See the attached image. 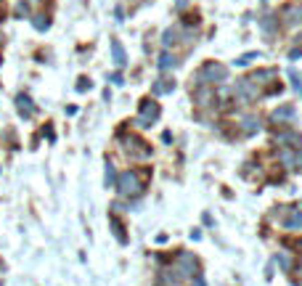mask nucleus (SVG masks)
Segmentation results:
<instances>
[{
    "instance_id": "1",
    "label": "nucleus",
    "mask_w": 302,
    "mask_h": 286,
    "mask_svg": "<svg viewBox=\"0 0 302 286\" xmlns=\"http://www.w3.org/2000/svg\"><path fill=\"white\" fill-rule=\"evenodd\" d=\"M225 77H228V69H225L223 64H215V61L204 64V67L196 72V82H199V85H210V82H223Z\"/></svg>"
},
{
    "instance_id": "2",
    "label": "nucleus",
    "mask_w": 302,
    "mask_h": 286,
    "mask_svg": "<svg viewBox=\"0 0 302 286\" xmlns=\"http://www.w3.org/2000/svg\"><path fill=\"white\" fill-rule=\"evenodd\" d=\"M143 191V183H140V172L130 170L125 175H119V193L122 196H135V193Z\"/></svg>"
},
{
    "instance_id": "3",
    "label": "nucleus",
    "mask_w": 302,
    "mask_h": 286,
    "mask_svg": "<svg viewBox=\"0 0 302 286\" xmlns=\"http://www.w3.org/2000/svg\"><path fill=\"white\" fill-rule=\"evenodd\" d=\"M159 117V106L154 104V101H143V104H140V117H138V125L140 127H146V125H151L154 122V119Z\"/></svg>"
},
{
    "instance_id": "4",
    "label": "nucleus",
    "mask_w": 302,
    "mask_h": 286,
    "mask_svg": "<svg viewBox=\"0 0 302 286\" xmlns=\"http://www.w3.org/2000/svg\"><path fill=\"white\" fill-rule=\"evenodd\" d=\"M281 22H284L286 27H302V6L281 8Z\"/></svg>"
},
{
    "instance_id": "5",
    "label": "nucleus",
    "mask_w": 302,
    "mask_h": 286,
    "mask_svg": "<svg viewBox=\"0 0 302 286\" xmlns=\"http://www.w3.org/2000/svg\"><path fill=\"white\" fill-rule=\"evenodd\" d=\"M111 61H114L117 67H122V64H125V48H122L119 40H111Z\"/></svg>"
},
{
    "instance_id": "6",
    "label": "nucleus",
    "mask_w": 302,
    "mask_h": 286,
    "mask_svg": "<svg viewBox=\"0 0 302 286\" xmlns=\"http://www.w3.org/2000/svg\"><path fill=\"white\" fill-rule=\"evenodd\" d=\"M157 64H159V69H165V72H167V69H175V67H178V64H181V61H178V59L173 56V53H162Z\"/></svg>"
},
{
    "instance_id": "7",
    "label": "nucleus",
    "mask_w": 302,
    "mask_h": 286,
    "mask_svg": "<svg viewBox=\"0 0 302 286\" xmlns=\"http://www.w3.org/2000/svg\"><path fill=\"white\" fill-rule=\"evenodd\" d=\"M173 88H175V82L170 77H162V80L154 82V93H167V90H173Z\"/></svg>"
},
{
    "instance_id": "8",
    "label": "nucleus",
    "mask_w": 302,
    "mask_h": 286,
    "mask_svg": "<svg viewBox=\"0 0 302 286\" xmlns=\"http://www.w3.org/2000/svg\"><path fill=\"white\" fill-rule=\"evenodd\" d=\"M241 130L247 133V135H252L254 130H260V119H254V117H247V119H244V122H241Z\"/></svg>"
},
{
    "instance_id": "9",
    "label": "nucleus",
    "mask_w": 302,
    "mask_h": 286,
    "mask_svg": "<svg viewBox=\"0 0 302 286\" xmlns=\"http://www.w3.org/2000/svg\"><path fill=\"white\" fill-rule=\"evenodd\" d=\"M16 106H19V112H22V114H27V117H30V114L35 112V109H32V104H30V98H27V96H19V98H16Z\"/></svg>"
},
{
    "instance_id": "10",
    "label": "nucleus",
    "mask_w": 302,
    "mask_h": 286,
    "mask_svg": "<svg viewBox=\"0 0 302 286\" xmlns=\"http://www.w3.org/2000/svg\"><path fill=\"white\" fill-rule=\"evenodd\" d=\"M32 24H35V30H48V24H51V19L45 14H35V19H32Z\"/></svg>"
},
{
    "instance_id": "11",
    "label": "nucleus",
    "mask_w": 302,
    "mask_h": 286,
    "mask_svg": "<svg viewBox=\"0 0 302 286\" xmlns=\"http://www.w3.org/2000/svg\"><path fill=\"white\" fill-rule=\"evenodd\" d=\"M178 32H181L178 27H175V30H167V32H165V38H162L165 48H170V45H175V43H178Z\"/></svg>"
},
{
    "instance_id": "12",
    "label": "nucleus",
    "mask_w": 302,
    "mask_h": 286,
    "mask_svg": "<svg viewBox=\"0 0 302 286\" xmlns=\"http://www.w3.org/2000/svg\"><path fill=\"white\" fill-rule=\"evenodd\" d=\"M291 117H294V109H291V106H284L281 112L273 114V119H291Z\"/></svg>"
},
{
    "instance_id": "13",
    "label": "nucleus",
    "mask_w": 302,
    "mask_h": 286,
    "mask_svg": "<svg viewBox=\"0 0 302 286\" xmlns=\"http://www.w3.org/2000/svg\"><path fill=\"white\" fill-rule=\"evenodd\" d=\"M16 16H19V19L30 16V6H27V3H19V6H16Z\"/></svg>"
},
{
    "instance_id": "14",
    "label": "nucleus",
    "mask_w": 302,
    "mask_h": 286,
    "mask_svg": "<svg viewBox=\"0 0 302 286\" xmlns=\"http://www.w3.org/2000/svg\"><path fill=\"white\" fill-rule=\"evenodd\" d=\"M106 186H114V167H106Z\"/></svg>"
},
{
    "instance_id": "15",
    "label": "nucleus",
    "mask_w": 302,
    "mask_h": 286,
    "mask_svg": "<svg viewBox=\"0 0 302 286\" xmlns=\"http://www.w3.org/2000/svg\"><path fill=\"white\" fill-rule=\"evenodd\" d=\"M252 59H257V53H247V56H241V59L236 61V64H239V67H244V64H249Z\"/></svg>"
},
{
    "instance_id": "16",
    "label": "nucleus",
    "mask_w": 302,
    "mask_h": 286,
    "mask_svg": "<svg viewBox=\"0 0 302 286\" xmlns=\"http://www.w3.org/2000/svg\"><path fill=\"white\" fill-rule=\"evenodd\" d=\"M291 80H294V88H297L299 93H302V77H299V75H294V72H291Z\"/></svg>"
}]
</instances>
